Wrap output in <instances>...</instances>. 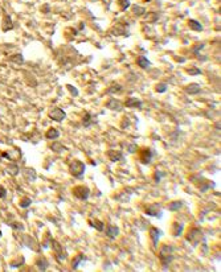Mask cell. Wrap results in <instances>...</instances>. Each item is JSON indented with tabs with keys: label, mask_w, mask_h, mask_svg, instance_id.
<instances>
[{
	"label": "cell",
	"mask_w": 221,
	"mask_h": 272,
	"mask_svg": "<svg viewBox=\"0 0 221 272\" xmlns=\"http://www.w3.org/2000/svg\"><path fill=\"white\" fill-rule=\"evenodd\" d=\"M107 157L110 159V161L113 163H118L123 159V153L120 151H115V149H110L107 151Z\"/></svg>",
	"instance_id": "obj_13"
},
{
	"label": "cell",
	"mask_w": 221,
	"mask_h": 272,
	"mask_svg": "<svg viewBox=\"0 0 221 272\" xmlns=\"http://www.w3.org/2000/svg\"><path fill=\"white\" fill-rule=\"evenodd\" d=\"M24 264V259L23 258H20V262L17 263V262H13V263H11V267H21V265Z\"/></svg>",
	"instance_id": "obj_39"
},
{
	"label": "cell",
	"mask_w": 221,
	"mask_h": 272,
	"mask_svg": "<svg viewBox=\"0 0 221 272\" xmlns=\"http://www.w3.org/2000/svg\"><path fill=\"white\" fill-rule=\"evenodd\" d=\"M36 265H37V268L40 270V271H45V270H48V267H49V262H48L45 258H38V259L36 260Z\"/></svg>",
	"instance_id": "obj_22"
},
{
	"label": "cell",
	"mask_w": 221,
	"mask_h": 272,
	"mask_svg": "<svg viewBox=\"0 0 221 272\" xmlns=\"http://www.w3.org/2000/svg\"><path fill=\"white\" fill-rule=\"evenodd\" d=\"M163 235V232H162V230L160 229H158V227H150V238H151V241H152V245H154V247H158V243H159V239H160V236Z\"/></svg>",
	"instance_id": "obj_9"
},
{
	"label": "cell",
	"mask_w": 221,
	"mask_h": 272,
	"mask_svg": "<svg viewBox=\"0 0 221 272\" xmlns=\"http://www.w3.org/2000/svg\"><path fill=\"white\" fill-rule=\"evenodd\" d=\"M119 7L122 11H126L127 8L130 7V2L129 0H119Z\"/></svg>",
	"instance_id": "obj_33"
},
{
	"label": "cell",
	"mask_w": 221,
	"mask_h": 272,
	"mask_svg": "<svg viewBox=\"0 0 221 272\" xmlns=\"http://www.w3.org/2000/svg\"><path fill=\"white\" fill-rule=\"evenodd\" d=\"M31 203H32L31 198H24V199H21V201H20V206L21 208H28Z\"/></svg>",
	"instance_id": "obj_35"
},
{
	"label": "cell",
	"mask_w": 221,
	"mask_h": 272,
	"mask_svg": "<svg viewBox=\"0 0 221 272\" xmlns=\"http://www.w3.org/2000/svg\"><path fill=\"white\" fill-rule=\"evenodd\" d=\"M183 231H184V225L181 223V222L176 221L174 223V226H172V235L174 236H180L181 234H183Z\"/></svg>",
	"instance_id": "obj_17"
},
{
	"label": "cell",
	"mask_w": 221,
	"mask_h": 272,
	"mask_svg": "<svg viewBox=\"0 0 221 272\" xmlns=\"http://www.w3.org/2000/svg\"><path fill=\"white\" fill-rule=\"evenodd\" d=\"M51 149L54 152V153H62V152H65L66 151V148H65V146L64 144H61V143H53L52 146H51Z\"/></svg>",
	"instance_id": "obj_24"
},
{
	"label": "cell",
	"mask_w": 221,
	"mask_h": 272,
	"mask_svg": "<svg viewBox=\"0 0 221 272\" xmlns=\"http://www.w3.org/2000/svg\"><path fill=\"white\" fill-rule=\"evenodd\" d=\"M187 73H188L189 75H200L201 70L197 69V68H188V69H187Z\"/></svg>",
	"instance_id": "obj_32"
},
{
	"label": "cell",
	"mask_w": 221,
	"mask_h": 272,
	"mask_svg": "<svg viewBox=\"0 0 221 272\" xmlns=\"http://www.w3.org/2000/svg\"><path fill=\"white\" fill-rule=\"evenodd\" d=\"M12 64H16V65H23L24 64V57L21 53H16L13 55H11V57L8 58Z\"/></svg>",
	"instance_id": "obj_21"
},
{
	"label": "cell",
	"mask_w": 221,
	"mask_h": 272,
	"mask_svg": "<svg viewBox=\"0 0 221 272\" xmlns=\"http://www.w3.org/2000/svg\"><path fill=\"white\" fill-rule=\"evenodd\" d=\"M145 2H146V3H148V2H151V0H145Z\"/></svg>",
	"instance_id": "obj_42"
},
{
	"label": "cell",
	"mask_w": 221,
	"mask_h": 272,
	"mask_svg": "<svg viewBox=\"0 0 221 272\" xmlns=\"http://www.w3.org/2000/svg\"><path fill=\"white\" fill-rule=\"evenodd\" d=\"M84 260H86V256L84 254H77L76 256L71 259V262H70V264H71V270H77L81 265V263L84 262Z\"/></svg>",
	"instance_id": "obj_14"
},
{
	"label": "cell",
	"mask_w": 221,
	"mask_h": 272,
	"mask_svg": "<svg viewBox=\"0 0 221 272\" xmlns=\"http://www.w3.org/2000/svg\"><path fill=\"white\" fill-rule=\"evenodd\" d=\"M93 122V115L90 112H85L82 116V126L84 127H90Z\"/></svg>",
	"instance_id": "obj_26"
},
{
	"label": "cell",
	"mask_w": 221,
	"mask_h": 272,
	"mask_svg": "<svg viewBox=\"0 0 221 272\" xmlns=\"http://www.w3.org/2000/svg\"><path fill=\"white\" fill-rule=\"evenodd\" d=\"M51 246H52V248L54 250V252H56V259L58 260V262H62V260H65L66 258H68V254H66V251L64 250V247L60 245L57 241L52 239V238H51Z\"/></svg>",
	"instance_id": "obj_5"
},
{
	"label": "cell",
	"mask_w": 221,
	"mask_h": 272,
	"mask_svg": "<svg viewBox=\"0 0 221 272\" xmlns=\"http://www.w3.org/2000/svg\"><path fill=\"white\" fill-rule=\"evenodd\" d=\"M89 226L93 227V229H96L98 231H103L105 230V223L99 219H89Z\"/></svg>",
	"instance_id": "obj_19"
},
{
	"label": "cell",
	"mask_w": 221,
	"mask_h": 272,
	"mask_svg": "<svg viewBox=\"0 0 221 272\" xmlns=\"http://www.w3.org/2000/svg\"><path fill=\"white\" fill-rule=\"evenodd\" d=\"M24 173H25L27 177H28L29 181H35L36 180V170L33 169V168H27L24 170Z\"/></svg>",
	"instance_id": "obj_31"
},
{
	"label": "cell",
	"mask_w": 221,
	"mask_h": 272,
	"mask_svg": "<svg viewBox=\"0 0 221 272\" xmlns=\"http://www.w3.org/2000/svg\"><path fill=\"white\" fill-rule=\"evenodd\" d=\"M120 91H123V86H122V85H118V83H114V85L110 86L109 90H107L109 94H118V93H120Z\"/></svg>",
	"instance_id": "obj_29"
},
{
	"label": "cell",
	"mask_w": 221,
	"mask_h": 272,
	"mask_svg": "<svg viewBox=\"0 0 221 272\" xmlns=\"http://www.w3.org/2000/svg\"><path fill=\"white\" fill-rule=\"evenodd\" d=\"M185 239L188 241L193 247H196L201 241H204V234H203L200 227H191L188 232H187Z\"/></svg>",
	"instance_id": "obj_2"
},
{
	"label": "cell",
	"mask_w": 221,
	"mask_h": 272,
	"mask_svg": "<svg viewBox=\"0 0 221 272\" xmlns=\"http://www.w3.org/2000/svg\"><path fill=\"white\" fill-rule=\"evenodd\" d=\"M152 157H154V152H152V149H150V148H145V149H142V152H140V163H142V164L148 165V164L151 163Z\"/></svg>",
	"instance_id": "obj_8"
},
{
	"label": "cell",
	"mask_w": 221,
	"mask_h": 272,
	"mask_svg": "<svg viewBox=\"0 0 221 272\" xmlns=\"http://www.w3.org/2000/svg\"><path fill=\"white\" fill-rule=\"evenodd\" d=\"M145 213L147 215H151V217H156V218H162L163 215V212H162V206H160V203H152V205H148L145 209Z\"/></svg>",
	"instance_id": "obj_6"
},
{
	"label": "cell",
	"mask_w": 221,
	"mask_h": 272,
	"mask_svg": "<svg viewBox=\"0 0 221 272\" xmlns=\"http://www.w3.org/2000/svg\"><path fill=\"white\" fill-rule=\"evenodd\" d=\"M85 170H86V165L82 161H80V160L74 159V160H71V161H70V164H69V172H70V174L73 176V177L81 179V177L84 176Z\"/></svg>",
	"instance_id": "obj_3"
},
{
	"label": "cell",
	"mask_w": 221,
	"mask_h": 272,
	"mask_svg": "<svg viewBox=\"0 0 221 272\" xmlns=\"http://www.w3.org/2000/svg\"><path fill=\"white\" fill-rule=\"evenodd\" d=\"M155 90L158 93H164L165 90H167V85H165V83H159V85L155 87Z\"/></svg>",
	"instance_id": "obj_37"
},
{
	"label": "cell",
	"mask_w": 221,
	"mask_h": 272,
	"mask_svg": "<svg viewBox=\"0 0 221 272\" xmlns=\"http://www.w3.org/2000/svg\"><path fill=\"white\" fill-rule=\"evenodd\" d=\"M136 65L139 66V68L146 70V69H148L151 66V62H150V60L145 57V55H139V57L136 58Z\"/></svg>",
	"instance_id": "obj_18"
},
{
	"label": "cell",
	"mask_w": 221,
	"mask_h": 272,
	"mask_svg": "<svg viewBox=\"0 0 221 272\" xmlns=\"http://www.w3.org/2000/svg\"><path fill=\"white\" fill-rule=\"evenodd\" d=\"M73 196L77 199H81V201H86L90 197V189L85 185H77L73 188Z\"/></svg>",
	"instance_id": "obj_4"
},
{
	"label": "cell",
	"mask_w": 221,
	"mask_h": 272,
	"mask_svg": "<svg viewBox=\"0 0 221 272\" xmlns=\"http://www.w3.org/2000/svg\"><path fill=\"white\" fill-rule=\"evenodd\" d=\"M103 231H105V234H106V236L110 238V239H115V238L119 235V227L115 225H109Z\"/></svg>",
	"instance_id": "obj_11"
},
{
	"label": "cell",
	"mask_w": 221,
	"mask_h": 272,
	"mask_svg": "<svg viewBox=\"0 0 221 272\" xmlns=\"http://www.w3.org/2000/svg\"><path fill=\"white\" fill-rule=\"evenodd\" d=\"M9 226L12 227V229H15V230H20V231L24 230V226L21 225V223H19V222H17V223H9Z\"/></svg>",
	"instance_id": "obj_38"
},
{
	"label": "cell",
	"mask_w": 221,
	"mask_h": 272,
	"mask_svg": "<svg viewBox=\"0 0 221 272\" xmlns=\"http://www.w3.org/2000/svg\"><path fill=\"white\" fill-rule=\"evenodd\" d=\"M132 12H134L135 16H145L146 15V8L140 7V5H132Z\"/></svg>",
	"instance_id": "obj_28"
},
{
	"label": "cell",
	"mask_w": 221,
	"mask_h": 272,
	"mask_svg": "<svg viewBox=\"0 0 221 272\" xmlns=\"http://www.w3.org/2000/svg\"><path fill=\"white\" fill-rule=\"evenodd\" d=\"M123 106L127 107V108H142L143 103H142L140 99H136V98H127L126 101H125V103H123Z\"/></svg>",
	"instance_id": "obj_10"
},
{
	"label": "cell",
	"mask_w": 221,
	"mask_h": 272,
	"mask_svg": "<svg viewBox=\"0 0 221 272\" xmlns=\"http://www.w3.org/2000/svg\"><path fill=\"white\" fill-rule=\"evenodd\" d=\"M185 91H187V94H189V95H195V94L200 91V85H199V83H191V85L185 87Z\"/></svg>",
	"instance_id": "obj_20"
},
{
	"label": "cell",
	"mask_w": 221,
	"mask_h": 272,
	"mask_svg": "<svg viewBox=\"0 0 221 272\" xmlns=\"http://www.w3.org/2000/svg\"><path fill=\"white\" fill-rule=\"evenodd\" d=\"M200 181H201V182H196V186H197L201 192H207L209 188H214V186H216V185H214V182H209V181L205 180V179H200Z\"/></svg>",
	"instance_id": "obj_15"
},
{
	"label": "cell",
	"mask_w": 221,
	"mask_h": 272,
	"mask_svg": "<svg viewBox=\"0 0 221 272\" xmlns=\"http://www.w3.org/2000/svg\"><path fill=\"white\" fill-rule=\"evenodd\" d=\"M174 252H175V247L169 246V245H163L162 248L159 250V259L165 268H167L168 264L174 260V258H175Z\"/></svg>",
	"instance_id": "obj_1"
},
{
	"label": "cell",
	"mask_w": 221,
	"mask_h": 272,
	"mask_svg": "<svg viewBox=\"0 0 221 272\" xmlns=\"http://www.w3.org/2000/svg\"><path fill=\"white\" fill-rule=\"evenodd\" d=\"M7 196V190H5V188L0 185V198H4Z\"/></svg>",
	"instance_id": "obj_40"
},
{
	"label": "cell",
	"mask_w": 221,
	"mask_h": 272,
	"mask_svg": "<svg viewBox=\"0 0 221 272\" xmlns=\"http://www.w3.org/2000/svg\"><path fill=\"white\" fill-rule=\"evenodd\" d=\"M66 87H68V90L70 91V94H71L73 97H78V90H77V88H76L73 85H68Z\"/></svg>",
	"instance_id": "obj_36"
},
{
	"label": "cell",
	"mask_w": 221,
	"mask_h": 272,
	"mask_svg": "<svg viewBox=\"0 0 221 272\" xmlns=\"http://www.w3.org/2000/svg\"><path fill=\"white\" fill-rule=\"evenodd\" d=\"M138 151V147H136V144H131L130 146V148H129V152H136Z\"/></svg>",
	"instance_id": "obj_41"
},
{
	"label": "cell",
	"mask_w": 221,
	"mask_h": 272,
	"mask_svg": "<svg viewBox=\"0 0 221 272\" xmlns=\"http://www.w3.org/2000/svg\"><path fill=\"white\" fill-rule=\"evenodd\" d=\"M188 26L191 28L192 31H195V32H201L203 31V25L199 23V21H196V20H189L188 21Z\"/></svg>",
	"instance_id": "obj_27"
},
{
	"label": "cell",
	"mask_w": 221,
	"mask_h": 272,
	"mask_svg": "<svg viewBox=\"0 0 221 272\" xmlns=\"http://www.w3.org/2000/svg\"><path fill=\"white\" fill-rule=\"evenodd\" d=\"M165 173L164 172H160V170H156L155 174H154V179H155V182H160V180H162V177H164Z\"/></svg>",
	"instance_id": "obj_34"
},
{
	"label": "cell",
	"mask_w": 221,
	"mask_h": 272,
	"mask_svg": "<svg viewBox=\"0 0 221 272\" xmlns=\"http://www.w3.org/2000/svg\"><path fill=\"white\" fill-rule=\"evenodd\" d=\"M106 107L114 111H122L123 110V103L119 102L118 99H109L106 102Z\"/></svg>",
	"instance_id": "obj_12"
},
{
	"label": "cell",
	"mask_w": 221,
	"mask_h": 272,
	"mask_svg": "<svg viewBox=\"0 0 221 272\" xmlns=\"http://www.w3.org/2000/svg\"><path fill=\"white\" fill-rule=\"evenodd\" d=\"M12 28H13V24H12V21H11V17L9 16H5L4 23H3V31L7 32V31H11Z\"/></svg>",
	"instance_id": "obj_30"
},
{
	"label": "cell",
	"mask_w": 221,
	"mask_h": 272,
	"mask_svg": "<svg viewBox=\"0 0 221 272\" xmlns=\"http://www.w3.org/2000/svg\"><path fill=\"white\" fill-rule=\"evenodd\" d=\"M5 172H7L8 174L15 177V176H17L20 173V168H19V165L16 164V163H12V164H8L7 166H5Z\"/></svg>",
	"instance_id": "obj_16"
},
{
	"label": "cell",
	"mask_w": 221,
	"mask_h": 272,
	"mask_svg": "<svg viewBox=\"0 0 221 272\" xmlns=\"http://www.w3.org/2000/svg\"><path fill=\"white\" fill-rule=\"evenodd\" d=\"M183 201H172L169 205H168V210L169 212H178L179 209L183 208Z\"/></svg>",
	"instance_id": "obj_25"
},
{
	"label": "cell",
	"mask_w": 221,
	"mask_h": 272,
	"mask_svg": "<svg viewBox=\"0 0 221 272\" xmlns=\"http://www.w3.org/2000/svg\"><path fill=\"white\" fill-rule=\"evenodd\" d=\"M49 118L54 122H62L65 118H66V112L62 110V108H53L52 111H49Z\"/></svg>",
	"instance_id": "obj_7"
},
{
	"label": "cell",
	"mask_w": 221,
	"mask_h": 272,
	"mask_svg": "<svg viewBox=\"0 0 221 272\" xmlns=\"http://www.w3.org/2000/svg\"><path fill=\"white\" fill-rule=\"evenodd\" d=\"M58 136H60V132L57 128H49L45 134V137L48 140H54V139H57Z\"/></svg>",
	"instance_id": "obj_23"
}]
</instances>
